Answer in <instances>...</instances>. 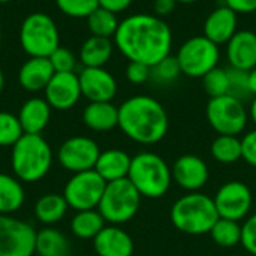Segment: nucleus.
I'll return each mask as SVG.
<instances>
[{"label": "nucleus", "mask_w": 256, "mask_h": 256, "mask_svg": "<svg viewBox=\"0 0 256 256\" xmlns=\"http://www.w3.org/2000/svg\"><path fill=\"white\" fill-rule=\"evenodd\" d=\"M51 110L52 108L45 100V98H30L26 100L18 112V120L24 134L40 135L50 123Z\"/></svg>", "instance_id": "21"}, {"label": "nucleus", "mask_w": 256, "mask_h": 256, "mask_svg": "<svg viewBox=\"0 0 256 256\" xmlns=\"http://www.w3.org/2000/svg\"><path fill=\"white\" fill-rule=\"evenodd\" d=\"M48 57H30L18 70V82L27 92L45 90L54 75Z\"/></svg>", "instance_id": "20"}, {"label": "nucleus", "mask_w": 256, "mask_h": 256, "mask_svg": "<svg viewBox=\"0 0 256 256\" xmlns=\"http://www.w3.org/2000/svg\"><path fill=\"white\" fill-rule=\"evenodd\" d=\"M9 2H12V0H0V3H9Z\"/></svg>", "instance_id": "48"}, {"label": "nucleus", "mask_w": 256, "mask_h": 256, "mask_svg": "<svg viewBox=\"0 0 256 256\" xmlns=\"http://www.w3.org/2000/svg\"><path fill=\"white\" fill-rule=\"evenodd\" d=\"M118 128L134 142L154 146L170 129L165 106L153 96L135 94L118 106Z\"/></svg>", "instance_id": "2"}, {"label": "nucleus", "mask_w": 256, "mask_h": 256, "mask_svg": "<svg viewBox=\"0 0 256 256\" xmlns=\"http://www.w3.org/2000/svg\"><path fill=\"white\" fill-rule=\"evenodd\" d=\"M242 246L252 256H256V212L249 214L242 225Z\"/></svg>", "instance_id": "38"}, {"label": "nucleus", "mask_w": 256, "mask_h": 256, "mask_svg": "<svg viewBox=\"0 0 256 256\" xmlns=\"http://www.w3.org/2000/svg\"><path fill=\"white\" fill-rule=\"evenodd\" d=\"M248 112H249V120L255 124L256 128V96L250 99V104L248 106Z\"/></svg>", "instance_id": "44"}, {"label": "nucleus", "mask_w": 256, "mask_h": 256, "mask_svg": "<svg viewBox=\"0 0 256 256\" xmlns=\"http://www.w3.org/2000/svg\"><path fill=\"white\" fill-rule=\"evenodd\" d=\"M230 68L250 72L256 68V32L238 30L226 44Z\"/></svg>", "instance_id": "18"}, {"label": "nucleus", "mask_w": 256, "mask_h": 256, "mask_svg": "<svg viewBox=\"0 0 256 256\" xmlns=\"http://www.w3.org/2000/svg\"><path fill=\"white\" fill-rule=\"evenodd\" d=\"M202 87L204 92L212 98L225 96L230 93V78H228V69L225 68H214L202 78Z\"/></svg>", "instance_id": "32"}, {"label": "nucleus", "mask_w": 256, "mask_h": 256, "mask_svg": "<svg viewBox=\"0 0 256 256\" xmlns=\"http://www.w3.org/2000/svg\"><path fill=\"white\" fill-rule=\"evenodd\" d=\"M93 248L98 256H132L135 244L122 226L106 224L93 238Z\"/></svg>", "instance_id": "19"}, {"label": "nucleus", "mask_w": 256, "mask_h": 256, "mask_svg": "<svg viewBox=\"0 0 256 256\" xmlns=\"http://www.w3.org/2000/svg\"><path fill=\"white\" fill-rule=\"evenodd\" d=\"M132 158L120 148H108L105 152H100L98 162L94 165V171L106 182H117L128 178L129 170H130Z\"/></svg>", "instance_id": "22"}, {"label": "nucleus", "mask_w": 256, "mask_h": 256, "mask_svg": "<svg viewBox=\"0 0 256 256\" xmlns=\"http://www.w3.org/2000/svg\"><path fill=\"white\" fill-rule=\"evenodd\" d=\"M24 135L18 116L8 111H0V147H14Z\"/></svg>", "instance_id": "34"}, {"label": "nucleus", "mask_w": 256, "mask_h": 256, "mask_svg": "<svg viewBox=\"0 0 256 256\" xmlns=\"http://www.w3.org/2000/svg\"><path fill=\"white\" fill-rule=\"evenodd\" d=\"M208 234L213 243L224 249H231L242 244V224L236 220L219 218Z\"/></svg>", "instance_id": "30"}, {"label": "nucleus", "mask_w": 256, "mask_h": 256, "mask_svg": "<svg viewBox=\"0 0 256 256\" xmlns=\"http://www.w3.org/2000/svg\"><path fill=\"white\" fill-rule=\"evenodd\" d=\"M249 84H250V92L256 96V68L249 72Z\"/></svg>", "instance_id": "45"}, {"label": "nucleus", "mask_w": 256, "mask_h": 256, "mask_svg": "<svg viewBox=\"0 0 256 256\" xmlns=\"http://www.w3.org/2000/svg\"><path fill=\"white\" fill-rule=\"evenodd\" d=\"M36 232L30 224L0 214V256H33Z\"/></svg>", "instance_id": "12"}, {"label": "nucleus", "mask_w": 256, "mask_h": 256, "mask_svg": "<svg viewBox=\"0 0 256 256\" xmlns=\"http://www.w3.org/2000/svg\"><path fill=\"white\" fill-rule=\"evenodd\" d=\"M141 200L142 196L129 178H123L106 183L98 210L108 225L122 226L138 214Z\"/></svg>", "instance_id": "6"}, {"label": "nucleus", "mask_w": 256, "mask_h": 256, "mask_svg": "<svg viewBox=\"0 0 256 256\" xmlns=\"http://www.w3.org/2000/svg\"><path fill=\"white\" fill-rule=\"evenodd\" d=\"M26 201L22 182L15 176L0 172V214L16 213Z\"/></svg>", "instance_id": "26"}, {"label": "nucleus", "mask_w": 256, "mask_h": 256, "mask_svg": "<svg viewBox=\"0 0 256 256\" xmlns=\"http://www.w3.org/2000/svg\"><path fill=\"white\" fill-rule=\"evenodd\" d=\"M238 32V14L226 4L214 8L206 18L202 34L216 45H226Z\"/></svg>", "instance_id": "17"}, {"label": "nucleus", "mask_w": 256, "mask_h": 256, "mask_svg": "<svg viewBox=\"0 0 256 256\" xmlns=\"http://www.w3.org/2000/svg\"><path fill=\"white\" fill-rule=\"evenodd\" d=\"M99 154L100 148L94 140L76 135L63 141L57 152V159L66 171L76 174L94 170Z\"/></svg>", "instance_id": "13"}, {"label": "nucleus", "mask_w": 256, "mask_h": 256, "mask_svg": "<svg viewBox=\"0 0 256 256\" xmlns=\"http://www.w3.org/2000/svg\"><path fill=\"white\" fill-rule=\"evenodd\" d=\"M128 178L142 198L159 200L172 184V171L160 154L141 152L132 156Z\"/></svg>", "instance_id": "5"}, {"label": "nucleus", "mask_w": 256, "mask_h": 256, "mask_svg": "<svg viewBox=\"0 0 256 256\" xmlns=\"http://www.w3.org/2000/svg\"><path fill=\"white\" fill-rule=\"evenodd\" d=\"M84 124L94 132H110L118 128V106L112 102H88L82 111Z\"/></svg>", "instance_id": "23"}, {"label": "nucleus", "mask_w": 256, "mask_h": 256, "mask_svg": "<svg viewBox=\"0 0 256 256\" xmlns=\"http://www.w3.org/2000/svg\"><path fill=\"white\" fill-rule=\"evenodd\" d=\"M114 42L108 38L90 36L80 50V62L84 68H104L112 57Z\"/></svg>", "instance_id": "24"}, {"label": "nucleus", "mask_w": 256, "mask_h": 256, "mask_svg": "<svg viewBox=\"0 0 256 256\" xmlns=\"http://www.w3.org/2000/svg\"><path fill=\"white\" fill-rule=\"evenodd\" d=\"M213 201L219 218L242 222L252 212L254 194L244 182L231 180L216 190Z\"/></svg>", "instance_id": "11"}, {"label": "nucleus", "mask_w": 256, "mask_h": 256, "mask_svg": "<svg viewBox=\"0 0 256 256\" xmlns=\"http://www.w3.org/2000/svg\"><path fill=\"white\" fill-rule=\"evenodd\" d=\"M114 45L129 62L154 66L171 54L172 30L154 14H132L120 21Z\"/></svg>", "instance_id": "1"}, {"label": "nucleus", "mask_w": 256, "mask_h": 256, "mask_svg": "<svg viewBox=\"0 0 256 256\" xmlns=\"http://www.w3.org/2000/svg\"><path fill=\"white\" fill-rule=\"evenodd\" d=\"M34 254L38 256H70V243L62 231L44 226L36 232Z\"/></svg>", "instance_id": "25"}, {"label": "nucleus", "mask_w": 256, "mask_h": 256, "mask_svg": "<svg viewBox=\"0 0 256 256\" xmlns=\"http://www.w3.org/2000/svg\"><path fill=\"white\" fill-rule=\"evenodd\" d=\"M255 18H256V10H255Z\"/></svg>", "instance_id": "50"}, {"label": "nucleus", "mask_w": 256, "mask_h": 256, "mask_svg": "<svg viewBox=\"0 0 256 256\" xmlns=\"http://www.w3.org/2000/svg\"><path fill=\"white\" fill-rule=\"evenodd\" d=\"M105 225L106 222L98 208L82 210L75 212L70 220V231L75 237L81 240H93L105 228Z\"/></svg>", "instance_id": "28"}, {"label": "nucleus", "mask_w": 256, "mask_h": 256, "mask_svg": "<svg viewBox=\"0 0 256 256\" xmlns=\"http://www.w3.org/2000/svg\"><path fill=\"white\" fill-rule=\"evenodd\" d=\"M105 188L106 182L94 170L82 171L70 176L64 184L63 196L69 208L75 212L94 210L100 202Z\"/></svg>", "instance_id": "10"}, {"label": "nucleus", "mask_w": 256, "mask_h": 256, "mask_svg": "<svg viewBox=\"0 0 256 256\" xmlns=\"http://www.w3.org/2000/svg\"><path fill=\"white\" fill-rule=\"evenodd\" d=\"M228 78H230V93L228 94H231L243 102L254 98V94L250 92V84H249V72L228 68Z\"/></svg>", "instance_id": "35"}, {"label": "nucleus", "mask_w": 256, "mask_h": 256, "mask_svg": "<svg viewBox=\"0 0 256 256\" xmlns=\"http://www.w3.org/2000/svg\"><path fill=\"white\" fill-rule=\"evenodd\" d=\"M171 224L186 236H206L219 219L214 201L202 192L180 196L170 210Z\"/></svg>", "instance_id": "4"}, {"label": "nucleus", "mask_w": 256, "mask_h": 256, "mask_svg": "<svg viewBox=\"0 0 256 256\" xmlns=\"http://www.w3.org/2000/svg\"><path fill=\"white\" fill-rule=\"evenodd\" d=\"M210 153L218 164H237L242 160V138L232 135H218L212 142Z\"/></svg>", "instance_id": "29"}, {"label": "nucleus", "mask_w": 256, "mask_h": 256, "mask_svg": "<svg viewBox=\"0 0 256 256\" xmlns=\"http://www.w3.org/2000/svg\"><path fill=\"white\" fill-rule=\"evenodd\" d=\"M206 117L218 135H242L249 123L248 106L243 100L225 94L212 98L206 106Z\"/></svg>", "instance_id": "8"}, {"label": "nucleus", "mask_w": 256, "mask_h": 256, "mask_svg": "<svg viewBox=\"0 0 256 256\" xmlns=\"http://www.w3.org/2000/svg\"><path fill=\"white\" fill-rule=\"evenodd\" d=\"M176 58L182 74L189 78H202L212 69L219 66L220 50L219 45L207 39L204 34H200L184 40L180 45Z\"/></svg>", "instance_id": "9"}, {"label": "nucleus", "mask_w": 256, "mask_h": 256, "mask_svg": "<svg viewBox=\"0 0 256 256\" xmlns=\"http://www.w3.org/2000/svg\"><path fill=\"white\" fill-rule=\"evenodd\" d=\"M48 58H50V63H51L54 72H74L75 70L76 57L66 46L56 48Z\"/></svg>", "instance_id": "37"}, {"label": "nucleus", "mask_w": 256, "mask_h": 256, "mask_svg": "<svg viewBox=\"0 0 256 256\" xmlns=\"http://www.w3.org/2000/svg\"><path fill=\"white\" fill-rule=\"evenodd\" d=\"M68 208L63 194H45L34 204V216L42 225L52 226L66 216Z\"/></svg>", "instance_id": "27"}, {"label": "nucleus", "mask_w": 256, "mask_h": 256, "mask_svg": "<svg viewBox=\"0 0 256 256\" xmlns=\"http://www.w3.org/2000/svg\"><path fill=\"white\" fill-rule=\"evenodd\" d=\"M52 150L42 135L24 134L10 147V166L14 176L22 183H36L51 170Z\"/></svg>", "instance_id": "3"}, {"label": "nucleus", "mask_w": 256, "mask_h": 256, "mask_svg": "<svg viewBox=\"0 0 256 256\" xmlns=\"http://www.w3.org/2000/svg\"><path fill=\"white\" fill-rule=\"evenodd\" d=\"M3 88H4V75H3V70L0 68V93L3 92Z\"/></svg>", "instance_id": "46"}, {"label": "nucleus", "mask_w": 256, "mask_h": 256, "mask_svg": "<svg viewBox=\"0 0 256 256\" xmlns=\"http://www.w3.org/2000/svg\"><path fill=\"white\" fill-rule=\"evenodd\" d=\"M62 14L72 18H87L99 8V0H56Z\"/></svg>", "instance_id": "36"}, {"label": "nucleus", "mask_w": 256, "mask_h": 256, "mask_svg": "<svg viewBox=\"0 0 256 256\" xmlns=\"http://www.w3.org/2000/svg\"><path fill=\"white\" fill-rule=\"evenodd\" d=\"M78 78L81 94L88 102H111L117 94V81L105 68H82Z\"/></svg>", "instance_id": "16"}, {"label": "nucleus", "mask_w": 256, "mask_h": 256, "mask_svg": "<svg viewBox=\"0 0 256 256\" xmlns=\"http://www.w3.org/2000/svg\"><path fill=\"white\" fill-rule=\"evenodd\" d=\"M126 78L134 86L146 84L148 80H152V66L140 62H129L126 68Z\"/></svg>", "instance_id": "39"}, {"label": "nucleus", "mask_w": 256, "mask_h": 256, "mask_svg": "<svg viewBox=\"0 0 256 256\" xmlns=\"http://www.w3.org/2000/svg\"><path fill=\"white\" fill-rule=\"evenodd\" d=\"M180 75H182V69L178 66V62L176 56L171 54L164 60L158 62L154 66H152V80L160 86H170L176 82Z\"/></svg>", "instance_id": "33"}, {"label": "nucleus", "mask_w": 256, "mask_h": 256, "mask_svg": "<svg viewBox=\"0 0 256 256\" xmlns=\"http://www.w3.org/2000/svg\"><path fill=\"white\" fill-rule=\"evenodd\" d=\"M132 3H134V0H99L100 8L111 10L114 14H120V12L126 10Z\"/></svg>", "instance_id": "43"}, {"label": "nucleus", "mask_w": 256, "mask_h": 256, "mask_svg": "<svg viewBox=\"0 0 256 256\" xmlns=\"http://www.w3.org/2000/svg\"><path fill=\"white\" fill-rule=\"evenodd\" d=\"M177 3H182V4H192V3H196L200 0H176Z\"/></svg>", "instance_id": "47"}, {"label": "nucleus", "mask_w": 256, "mask_h": 256, "mask_svg": "<svg viewBox=\"0 0 256 256\" xmlns=\"http://www.w3.org/2000/svg\"><path fill=\"white\" fill-rule=\"evenodd\" d=\"M20 44L30 57H50L60 46L58 27L48 14L33 12L21 22Z\"/></svg>", "instance_id": "7"}, {"label": "nucleus", "mask_w": 256, "mask_h": 256, "mask_svg": "<svg viewBox=\"0 0 256 256\" xmlns=\"http://www.w3.org/2000/svg\"><path fill=\"white\" fill-rule=\"evenodd\" d=\"M118 18L117 14L106 10L104 8H98L87 16V26L92 33V36H100V38H114L117 28H118Z\"/></svg>", "instance_id": "31"}, {"label": "nucleus", "mask_w": 256, "mask_h": 256, "mask_svg": "<svg viewBox=\"0 0 256 256\" xmlns=\"http://www.w3.org/2000/svg\"><path fill=\"white\" fill-rule=\"evenodd\" d=\"M224 4L240 14H255L256 0H224Z\"/></svg>", "instance_id": "41"}, {"label": "nucleus", "mask_w": 256, "mask_h": 256, "mask_svg": "<svg viewBox=\"0 0 256 256\" xmlns=\"http://www.w3.org/2000/svg\"><path fill=\"white\" fill-rule=\"evenodd\" d=\"M172 182L184 192H200L210 180L207 162L196 154H182L171 166Z\"/></svg>", "instance_id": "14"}, {"label": "nucleus", "mask_w": 256, "mask_h": 256, "mask_svg": "<svg viewBox=\"0 0 256 256\" xmlns=\"http://www.w3.org/2000/svg\"><path fill=\"white\" fill-rule=\"evenodd\" d=\"M177 6V2L176 0H154L153 2V10H154V15L164 18L170 14L174 12Z\"/></svg>", "instance_id": "42"}, {"label": "nucleus", "mask_w": 256, "mask_h": 256, "mask_svg": "<svg viewBox=\"0 0 256 256\" xmlns=\"http://www.w3.org/2000/svg\"><path fill=\"white\" fill-rule=\"evenodd\" d=\"M44 92L50 106L58 111L74 108L82 96L80 78L75 72H56Z\"/></svg>", "instance_id": "15"}, {"label": "nucleus", "mask_w": 256, "mask_h": 256, "mask_svg": "<svg viewBox=\"0 0 256 256\" xmlns=\"http://www.w3.org/2000/svg\"><path fill=\"white\" fill-rule=\"evenodd\" d=\"M0 40H2V24H0Z\"/></svg>", "instance_id": "49"}, {"label": "nucleus", "mask_w": 256, "mask_h": 256, "mask_svg": "<svg viewBox=\"0 0 256 256\" xmlns=\"http://www.w3.org/2000/svg\"><path fill=\"white\" fill-rule=\"evenodd\" d=\"M242 159L252 168H256V128L242 138Z\"/></svg>", "instance_id": "40"}]
</instances>
